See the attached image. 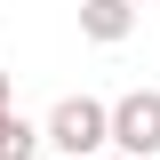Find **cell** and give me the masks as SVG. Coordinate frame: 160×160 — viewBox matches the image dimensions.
Returning a JSON list of instances; mask_svg holds the SVG:
<instances>
[{
    "instance_id": "obj_3",
    "label": "cell",
    "mask_w": 160,
    "mask_h": 160,
    "mask_svg": "<svg viewBox=\"0 0 160 160\" xmlns=\"http://www.w3.org/2000/svg\"><path fill=\"white\" fill-rule=\"evenodd\" d=\"M128 32H136V8H128V0H80V40L120 48Z\"/></svg>"
},
{
    "instance_id": "obj_1",
    "label": "cell",
    "mask_w": 160,
    "mask_h": 160,
    "mask_svg": "<svg viewBox=\"0 0 160 160\" xmlns=\"http://www.w3.org/2000/svg\"><path fill=\"white\" fill-rule=\"evenodd\" d=\"M40 144H56L64 160H104L112 152V104L104 96H56L40 120Z\"/></svg>"
},
{
    "instance_id": "obj_2",
    "label": "cell",
    "mask_w": 160,
    "mask_h": 160,
    "mask_svg": "<svg viewBox=\"0 0 160 160\" xmlns=\"http://www.w3.org/2000/svg\"><path fill=\"white\" fill-rule=\"evenodd\" d=\"M112 152L160 160V88H128V96H112Z\"/></svg>"
},
{
    "instance_id": "obj_6",
    "label": "cell",
    "mask_w": 160,
    "mask_h": 160,
    "mask_svg": "<svg viewBox=\"0 0 160 160\" xmlns=\"http://www.w3.org/2000/svg\"><path fill=\"white\" fill-rule=\"evenodd\" d=\"M128 8H144V0H128Z\"/></svg>"
},
{
    "instance_id": "obj_5",
    "label": "cell",
    "mask_w": 160,
    "mask_h": 160,
    "mask_svg": "<svg viewBox=\"0 0 160 160\" xmlns=\"http://www.w3.org/2000/svg\"><path fill=\"white\" fill-rule=\"evenodd\" d=\"M8 96H16V80H8V72H0V112H8Z\"/></svg>"
},
{
    "instance_id": "obj_4",
    "label": "cell",
    "mask_w": 160,
    "mask_h": 160,
    "mask_svg": "<svg viewBox=\"0 0 160 160\" xmlns=\"http://www.w3.org/2000/svg\"><path fill=\"white\" fill-rule=\"evenodd\" d=\"M40 152V120H24L16 104H8V112H0V160H32Z\"/></svg>"
}]
</instances>
